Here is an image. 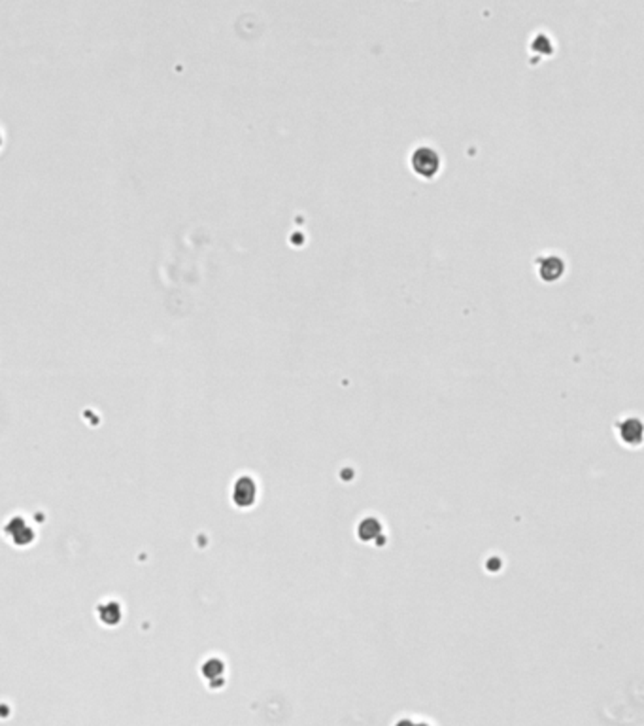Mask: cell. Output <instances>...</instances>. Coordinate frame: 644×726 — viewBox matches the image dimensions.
I'll return each instance as SVG.
<instances>
[{
  "label": "cell",
  "mask_w": 644,
  "mask_h": 726,
  "mask_svg": "<svg viewBox=\"0 0 644 726\" xmlns=\"http://www.w3.org/2000/svg\"><path fill=\"white\" fill-rule=\"evenodd\" d=\"M410 163H412L414 173L422 178H427V180L435 178L440 171V155L429 146H420L418 150H414Z\"/></svg>",
  "instance_id": "obj_1"
},
{
  "label": "cell",
  "mask_w": 644,
  "mask_h": 726,
  "mask_svg": "<svg viewBox=\"0 0 644 726\" xmlns=\"http://www.w3.org/2000/svg\"><path fill=\"white\" fill-rule=\"evenodd\" d=\"M537 270H539V277L544 282H555L565 273V261L561 259V256H555V254L540 256L537 259Z\"/></svg>",
  "instance_id": "obj_2"
},
{
  "label": "cell",
  "mask_w": 644,
  "mask_h": 726,
  "mask_svg": "<svg viewBox=\"0 0 644 726\" xmlns=\"http://www.w3.org/2000/svg\"><path fill=\"white\" fill-rule=\"evenodd\" d=\"M233 496H235L236 503L242 505V507H248V505L253 503V499H256V484H253V481L248 477L238 478Z\"/></svg>",
  "instance_id": "obj_3"
}]
</instances>
